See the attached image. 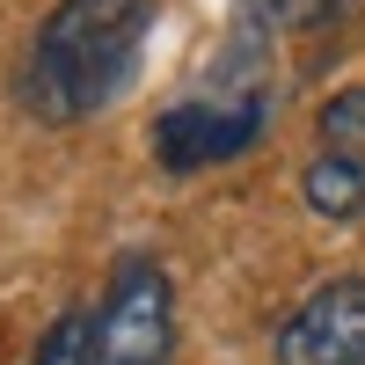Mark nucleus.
<instances>
[{
	"mask_svg": "<svg viewBox=\"0 0 365 365\" xmlns=\"http://www.w3.org/2000/svg\"><path fill=\"white\" fill-rule=\"evenodd\" d=\"M154 0H51L22 58V110L37 125H88L125 96Z\"/></svg>",
	"mask_w": 365,
	"mask_h": 365,
	"instance_id": "1",
	"label": "nucleus"
},
{
	"mask_svg": "<svg viewBox=\"0 0 365 365\" xmlns=\"http://www.w3.org/2000/svg\"><path fill=\"white\" fill-rule=\"evenodd\" d=\"M175 358V285L154 256H117L103 307L88 314V365H168Z\"/></svg>",
	"mask_w": 365,
	"mask_h": 365,
	"instance_id": "2",
	"label": "nucleus"
},
{
	"mask_svg": "<svg viewBox=\"0 0 365 365\" xmlns=\"http://www.w3.org/2000/svg\"><path fill=\"white\" fill-rule=\"evenodd\" d=\"M263 117L270 96L263 88H241V96H190L154 117V161L161 175H197V168H220L234 154H249L263 139Z\"/></svg>",
	"mask_w": 365,
	"mask_h": 365,
	"instance_id": "3",
	"label": "nucleus"
},
{
	"mask_svg": "<svg viewBox=\"0 0 365 365\" xmlns=\"http://www.w3.org/2000/svg\"><path fill=\"white\" fill-rule=\"evenodd\" d=\"M299 197L322 220H358L365 212V88H344L329 96L314 117V161L299 175Z\"/></svg>",
	"mask_w": 365,
	"mask_h": 365,
	"instance_id": "4",
	"label": "nucleus"
},
{
	"mask_svg": "<svg viewBox=\"0 0 365 365\" xmlns=\"http://www.w3.org/2000/svg\"><path fill=\"white\" fill-rule=\"evenodd\" d=\"M278 365H365V278H322L278 322Z\"/></svg>",
	"mask_w": 365,
	"mask_h": 365,
	"instance_id": "5",
	"label": "nucleus"
},
{
	"mask_svg": "<svg viewBox=\"0 0 365 365\" xmlns=\"http://www.w3.org/2000/svg\"><path fill=\"white\" fill-rule=\"evenodd\" d=\"M29 365H88V314H81V307H73V314H58L44 336H37Z\"/></svg>",
	"mask_w": 365,
	"mask_h": 365,
	"instance_id": "6",
	"label": "nucleus"
},
{
	"mask_svg": "<svg viewBox=\"0 0 365 365\" xmlns=\"http://www.w3.org/2000/svg\"><path fill=\"white\" fill-rule=\"evenodd\" d=\"M270 22H285V29H322V22H336L351 0H263Z\"/></svg>",
	"mask_w": 365,
	"mask_h": 365,
	"instance_id": "7",
	"label": "nucleus"
}]
</instances>
